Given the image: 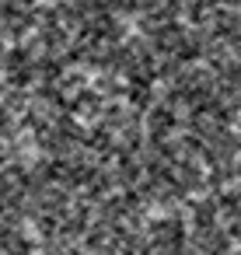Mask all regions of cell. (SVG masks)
<instances>
[{"mask_svg":"<svg viewBox=\"0 0 241 255\" xmlns=\"http://www.w3.org/2000/svg\"><path fill=\"white\" fill-rule=\"evenodd\" d=\"M0 255H241V0H0Z\"/></svg>","mask_w":241,"mask_h":255,"instance_id":"1","label":"cell"}]
</instances>
